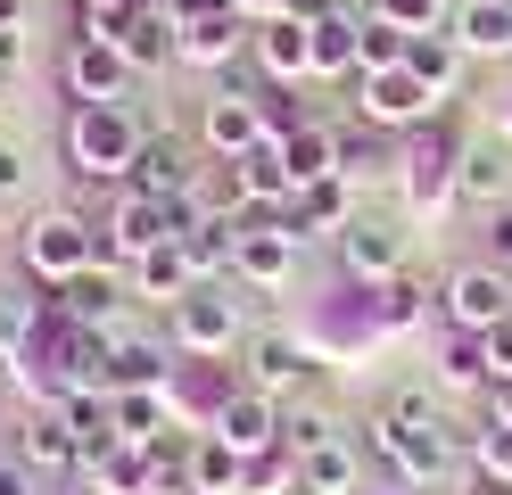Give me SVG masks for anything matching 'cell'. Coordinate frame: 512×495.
Returning <instances> with one entry per match:
<instances>
[{
	"instance_id": "cell-1",
	"label": "cell",
	"mask_w": 512,
	"mask_h": 495,
	"mask_svg": "<svg viewBox=\"0 0 512 495\" xmlns=\"http://www.w3.org/2000/svg\"><path fill=\"white\" fill-rule=\"evenodd\" d=\"M364 438H372V454L397 471V487H430V479L446 471V462H455V438H446V413L430 405V396H397V405L380 413V421L364 429Z\"/></svg>"
},
{
	"instance_id": "cell-2",
	"label": "cell",
	"mask_w": 512,
	"mask_h": 495,
	"mask_svg": "<svg viewBox=\"0 0 512 495\" xmlns=\"http://www.w3.org/2000/svg\"><path fill=\"white\" fill-rule=\"evenodd\" d=\"M149 141V124L133 116V99H116V108H75L67 116V165L83 182H124L133 174V157Z\"/></svg>"
},
{
	"instance_id": "cell-3",
	"label": "cell",
	"mask_w": 512,
	"mask_h": 495,
	"mask_svg": "<svg viewBox=\"0 0 512 495\" xmlns=\"http://www.w3.org/2000/svg\"><path fill=\"white\" fill-rule=\"evenodd\" d=\"M17 256H25V273H34V281L67 289L75 273H91V264H100V223L75 215V207H58V215H42V223H25Z\"/></svg>"
},
{
	"instance_id": "cell-4",
	"label": "cell",
	"mask_w": 512,
	"mask_h": 495,
	"mask_svg": "<svg viewBox=\"0 0 512 495\" xmlns=\"http://www.w3.org/2000/svg\"><path fill=\"white\" fill-rule=\"evenodd\" d=\"M58 75H67L75 108H116V99H133V75H141V66L124 58L108 33H75L67 58H58Z\"/></svg>"
},
{
	"instance_id": "cell-5",
	"label": "cell",
	"mask_w": 512,
	"mask_h": 495,
	"mask_svg": "<svg viewBox=\"0 0 512 495\" xmlns=\"http://www.w3.org/2000/svg\"><path fill=\"white\" fill-rule=\"evenodd\" d=\"M166 330H174L182 355H223V347L240 339V297H232V281H199L182 306H166Z\"/></svg>"
},
{
	"instance_id": "cell-6",
	"label": "cell",
	"mask_w": 512,
	"mask_h": 495,
	"mask_svg": "<svg viewBox=\"0 0 512 495\" xmlns=\"http://www.w3.org/2000/svg\"><path fill=\"white\" fill-rule=\"evenodd\" d=\"M405 198H413V207H446V198H455V165H463V141H455V124H413V141H405Z\"/></svg>"
},
{
	"instance_id": "cell-7",
	"label": "cell",
	"mask_w": 512,
	"mask_h": 495,
	"mask_svg": "<svg viewBox=\"0 0 512 495\" xmlns=\"http://www.w3.org/2000/svg\"><path fill=\"white\" fill-rule=\"evenodd\" d=\"M298 231L290 215H240V248H232V281H256V289H281L298 264Z\"/></svg>"
},
{
	"instance_id": "cell-8",
	"label": "cell",
	"mask_w": 512,
	"mask_h": 495,
	"mask_svg": "<svg viewBox=\"0 0 512 495\" xmlns=\"http://www.w3.org/2000/svg\"><path fill=\"white\" fill-rule=\"evenodd\" d=\"M496 322H512V273H496V264H463V273L446 281V330L488 339Z\"/></svg>"
},
{
	"instance_id": "cell-9",
	"label": "cell",
	"mask_w": 512,
	"mask_h": 495,
	"mask_svg": "<svg viewBox=\"0 0 512 495\" xmlns=\"http://www.w3.org/2000/svg\"><path fill=\"white\" fill-rule=\"evenodd\" d=\"M356 116L380 124V132H413L438 116V99L405 75V66H380V75H356Z\"/></svg>"
},
{
	"instance_id": "cell-10",
	"label": "cell",
	"mask_w": 512,
	"mask_h": 495,
	"mask_svg": "<svg viewBox=\"0 0 512 495\" xmlns=\"http://www.w3.org/2000/svg\"><path fill=\"white\" fill-rule=\"evenodd\" d=\"M207 438H223L240 462H248V454H273V446H281V405H273L265 388H232V396L215 405Z\"/></svg>"
},
{
	"instance_id": "cell-11",
	"label": "cell",
	"mask_w": 512,
	"mask_h": 495,
	"mask_svg": "<svg viewBox=\"0 0 512 495\" xmlns=\"http://www.w3.org/2000/svg\"><path fill=\"white\" fill-rule=\"evenodd\" d=\"M174 240V215H166V198H141V190H124L116 207H108V231H100V248L108 256H149V248H166Z\"/></svg>"
},
{
	"instance_id": "cell-12",
	"label": "cell",
	"mask_w": 512,
	"mask_h": 495,
	"mask_svg": "<svg viewBox=\"0 0 512 495\" xmlns=\"http://www.w3.org/2000/svg\"><path fill=\"white\" fill-rule=\"evenodd\" d=\"M17 462H25L34 479H67V471H83V438L67 429V413H58V405H42L34 421L17 429Z\"/></svg>"
},
{
	"instance_id": "cell-13",
	"label": "cell",
	"mask_w": 512,
	"mask_h": 495,
	"mask_svg": "<svg viewBox=\"0 0 512 495\" xmlns=\"http://www.w3.org/2000/svg\"><path fill=\"white\" fill-rule=\"evenodd\" d=\"M339 264H347V273H356L364 289H372V281H389V273H405V231H397V223L356 215V223L339 231Z\"/></svg>"
},
{
	"instance_id": "cell-14",
	"label": "cell",
	"mask_w": 512,
	"mask_h": 495,
	"mask_svg": "<svg viewBox=\"0 0 512 495\" xmlns=\"http://www.w3.org/2000/svg\"><path fill=\"white\" fill-rule=\"evenodd\" d=\"M273 132H265V108H256V91H215L207 99V149L232 165V157H248V149H265Z\"/></svg>"
},
{
	"instance_id": "cell-15",
	"label": "cell",
	"mask_w": 512,
	"mask_h": 495,
	"mask_svg": "<svg viewBox=\"0 0 512 495\" xmlns=\"http://www.w3.org/2000/svg\"><path fill=\"white\" fill-rule=\"evenodd\" d=\"M174 33H182V25H174V9H166V0H133V9L108 25V42H116V50L149 75V66H166V58H174Z\"/></svg>"
},
{
	"instance_id": "cell-16",
	"label": "cell",
	"mask_w": 512,
	"mask_h": 495,
	"mask_svg": "<svg viewBox=\"0 0 512 495\" xmlns=\"http://www.w3.org/2000/svg\"><path fill=\"white\" fill-rule=\"evenodd\" d=\"M455 198L463 207H504L512 198V141H463V165H455Z\"/></svg>"
},
{
	"instance_id": "cell-17",
	"label": "cell",
	"mask_w": 512,
	"mask_h": 495,
	"mask_svg": "<svg viewBox=\"0 0 512 495\" xmlns=\"http://www.w3.org/2000/svg\"><path fill=\"white\" fill-rule=\"evenodd\" d=\"M290 462H298V487H306V495H356V487H364V462H356V446H347L339 429H323V438L298 446Z\"/></svg>"
},
{
	"instance_id": "cell-18",
	"label": "cell",
	"mask_w": 512,
	"mask_h": 495,
	"mask_svg": "<svg viewBox=\"0 0 512 495\" xmlns=\"http://www.w3.org/2000/svg\"><path fill=\"white\" fill-rule=\"evenodd\" d=\"M306 42H314V75H356L364 66V17L331 0L323 17H306Z\"/></svg>"
},
{
	"instance_id": "cell-19",
	"label": "cell",
	"mask_w": 512,
	"mask_h": 495,
	"mask_svg": "<svg viewBox=\"0 0 512 495\" xmlns=\"http://www.w3.org/2000/svg\"><path fill=\"white\" fill-rule=\"evenodd\" d=\"M256 33V75L265 83H298V75H314V42H306V17H273V25H248Z\"/></svg>"
},
{
	"instance_id": "cell-20",
	"label": "cell",
	"mask_w": 512,
	"mask_h": 495,
	"mask_svg": "<svg viewBox=\"0 0 512 495\" xmlns=\"http://www.w3.org/2000/svg\"><path fill=\"white\" fill-rule=\"evenodd\" d=\"M281 215H290V231H298V240H323V231L339 240V231L356 223V190H347L339 174H323V182H306V190H298Z\"/></svg>"
},
{
	"instance_id": "cell-21",
	"label": "cell",
	"mask_w": 512,
	"mask_h": 495,
	"mask_svg": "<svg viewBox=\"0 0 512 495\" xmlns=\"http://www.w3.org/2000/svg\"><path fill=\"white\" fill-rule=\"evenodd\" d=\"M174 380V355L157 339H133V330H108V363H100V388H166Z\"/></svg>"
},
{
	"instance_id": "cell-22",
	"label": "cell",
	"mask_w": 512,
	"mask_h": 495,
	"mask_svg": "<svg viewBox=\"0 0 512 495\" xmlns=\"http://www.w3.org/2000/svg\"><path fill=\"white\" fill-rule=\"evenodd\" d=\"M446 33L463 42V58H512V0H455Z\"/></svg>"
},
{
	"instance_id": "cell-23",
	"label": "cell",
	"mask_w": 512,
	"mask_h": 495,
	"mask_svg": "<svg viewBox=\"0 0 512 495\" xmlns=\"http://www.w3.org/2000/svg\"><path fill=\"white\" fill-rule=\"evenodd\" d=\"M240 50H248V17H240V9L190 17V25L174 33V58H190V66H232Z\"/></svg>"
},
{
	"instance_id": "cell-24",
	"label": "cell",
	"mask_w": 512,
	"mask_h": 495,
	"mask_svg": "<svg viewBox=\"0 0 512 495\" xmlns=\"http://www.w3.org/2000/svg\"><path fill=\"white\" fill-rule=\"evenodd\" d=\"M174 248L190 256V273L199 281H232V248H240V215H199L190 231H174Z\"/></svg>"
},
{
	"instance_id": "cell-25",
	"label": "cell",
	"mask_w": 512,
	"mask_h": 495,
	"mask_svg": "<svg viewBox=\"0 0 512 495\" xmlns=\"http://www.w3.org/2000/svg\"><path fill=\"white\" fill-rule=\"evenodd\" d=\"M58 297V314H67V322H83V330H100V339H108V330H124L116 322V306H124V289H116V273H100V264H91V273H75L67 289H50Z\"/></svg>"
},
{
	"instance_id": "cell-26",
	"label": "cell",
	"mask_w": 512,
	"mask_h": 495,
	"mask_svg": "<svg viewBox=\"0 0 512 495\" xmlns=\"http://www.w3.org/2000/svg\"><path fill=\"white\" fill-rule=\"evenodd\" d=\"M124 190H141V198H182L190 190V157L174 132H149L141 157H133V174H124Z\"/></svg>"
},
{
	"instance_id": "cell-27",
	"label": "cell",
	"mask_w": 512,
	"mask_h": 495,
	"mask_svg": "<svg viewBox=\"0 0 512 495\" xmlns=\"http://www.w3.org/2000/svg\"><path fill=\"white\" fill-rule=\"evenodd\" d=\"M405 75L422 83L430 99H455V83H463V42H455V33H405Z\"/></svg>"
},
{
	"instance_id": "cell-28",
	"label": "cell",
	"mask_w": 512,
	"mask_h": 495,
	"mask_svg": "<svg viewBox=\"0 0 512 495\" xmlns=\"http://www.w3.org/2000/svg\"><path fill=\"white\" fill-rule=\"evenodd\" d=\"M108 413H116V446H149L157 429H174V396L166 388H108Z\"/></svg>"
},
{
	"instance_id": "cell-29",
	"label": "cell",
	"mask_w": 512,
	"mask_h": 495,
	"mask_svg": "<svg viewBox=\"0 0 512 495\" xmlns=\"http://www.w3.org/2000/svg\"><path fill=\"white\" fill-rule=\"evenodd\" d=\"M306 380H314V355H306L298 339H256V347H248V388L281 396V388H306Z\"/></svg>"
},
{
	"instance_id": "cell-30",
	"label": "cell",
	"mask_w": 512,
	"mask_h": 495,
	"mask_svg": "<svg viewBox=\"0 0 512 495\" xmlns=\"http://www.w3.org/2000/svg\"><path fill=\"white\" fill-rule=\"evenodd\" d=\"M133 289L141 297H157V306H182L190 289H199V273H190V256L166 240V248H149V256H133Z\"/></svg>"
},
{
	"instance_id": "cell-31",
	"label": "cell",
	"mask_w": 512,
	"mask_h": 495,
	"mask_svg": "<svg viewBox=\"0 0 512 495\" xmlns=\"http://www.w3.org/2000/svg\"><path fill=\"white\" fill-rule=\"evenodd\" d=\"M430 306V289L413 281V273H389V281H372V330H413Z\"/></svg>"
},
{
	"instance_id": "cell-32",
	"label": "cell",
	"mask_w": 512,
	"mask_h": 495,
	"mask_svg": "<svg viewBox=\"0 0 512 495\" xmlns=\"http://www.w3.org/2000/svg\"><path fill=\"white\" fill-rule=\"evenodd\" d=\"M281 165H290V182L306 190V182H323V174H339V157H331V124H298L290 141H281Z\"/></svg>"
},
{
	"instance_id": "cell-33",
	"label": "cell",
	"mask_w": 512,
	"mask_h": 495,
	"mask_svg": "<svg viewBox=\"0 0 512 495\" xmlns=\"http://www.w3.org/2000/svg\"><path fill=\"white\" fill-rule=\"evenodd\" d=\"M58 413H67V429L83 438V454H91V446H116V413H108V388H67V396H58Z\"/></svg>"
},
{
	"instance_id": "cell-34",
	"label": "cell",
	"mask_w": 512,
	"mask_h": 495,
	"mask_svg": "<svg viewBox=\"0 0 512 495\" xmlns=\"http://www.w3.org/2000/svg\"><path fill=\"white\" fill-rule=\"evenodd\" d=\"M331 157H339V182H356V174H380L389 165V149H380V124H331Z\"/></svg>"
},
{
	"instance_id": "cell-35",
	"label": "cell",
	"mask_w": 512,
	"mask_h": 495,
	"mask_svg": "<svg viewBox=\"0 0 512 495\" xmlns=\"http://www.w3.org/2000/svg\"><path fill=\"white\" fill-rule=\"evenodd\" d=\"M438 380H446V388H488V339L446 330V339H438Z\"/></svg>"
},
{
	"instance_id": "cell-36",
	"label": "cell",
	"mask_w": 512,
	"mask_h": 495,
	"mask_svg": "<svg viewBox=\"0 0 512 495\" xmlns=\"http://www.w3.org/2000/svg\"><path fill=\"white\" fill-rule=\"evenodd\" d=\"M471 462H479L496 487H512V421H488V429H479V438H471Z\"/></svg>"
},
{
	"instance_id": "cell-37",
	"label": "cell",
	"mask_w": 512,
	"mask_h": 495,
	"mask_svg": "<svg viewBox=\"0 0 512 495\" xmlns=\"http://www.w3.org/2000/svg\"><path fill=\"white\" fill-rule=\"evenodd\" d=\"M372 17H380V25H397V33H438L446 0H372Z\"/></svg>"
},
{
	"instance_id": "cell-38",
	"label": "cell",
	"mask_w": 512,
	"mask_h": 495,
	"mask_svg": "<svg viewBox=\"0 0 512 495\" xmlns=\"http://www.w3.org/2000/svg\"><path fill=\"white\" fill-rule=\"evenodd\" d=\"M380 66H405V33L364 17V66H356V75H380Z\"/></svg>"
},
{
	"instance_id": "cell-39",
	"label": "cell",
	"mask_w": 512,
	"mask_h": 495,
	"mask_svg": "<svg viewBox=\"0 0 512 495\" xmlns=\"http://www.w3.org/2000/svg\"><path fill=\"white\" fill-rule=\"evenodd\" d=\"M488 264H496V273H512V198H504V207H488Z\"/></svg>"
},
{
	"instance_id": "cell-40",
	"label": "cell",
	"mask_w": 512,
	"mask_h": 495,
	"mask_svg": "<svg viewBox=\"0 0 512 495\" xmlns=\"http://www.w3.org/2000/svg\"><path fill=\"white\" fill-rule=\"evenodd\" d=\"M25 330H34V322H25V306H17V297H0V363H17Z\"/></svg>"
},
{
	"instance_id": "cell-41",
	"label": "cell",
	"mask_w": 512,
	"mask_h": 495,
	"mask_svg": "<svg viewBox=\"0 0 512 495\" xmlns=\"http://www.w3.org/2000/svg\"><path fill=\"white\" fill-rule=\"evenodd\" d=\"M25 182H34V165H25V149H0V198H25Z\"/></svg>"
},
{
	"instance_id": "cell-42",
	"label": "cell",
	"mask_w": 512,
	"mask_h": 495,
	"mask_svg": "<svg viewBox=\"0 0 512 495\" xmlns=\"http://www.w3.org/2000/svg\"><path fill=\"white\" fill-rule=\"evenodd\" d=\"M488 380H512V322L488 330Z\"/></svg>"
},
{
	"instance_id": "cell-43",
	"label": "cell",
	"mask_w": 512,
	"mask_h": 495,
	"mask_svg": "<svg viewBox=\"0 0 512 495\" xmlns=\"http://www.w3.org/2000/svg\"><path fill=\"white\" fill-rule=\"evenodd\" d=\"M248 25H273V17H298V0H232Z\"/></svg>"
},
{
	"instance_id": "cell-44",
	"label": "cell",
	"mask_w": 512,
	"mask_h": 495,
	"mask_svg": "<svg viewBox=\"0 0 512 495\" xmlns=\"http://www.w3.org/2000/svg\"><path fill=\"white\" fill-rule=\"evenodd\" d=\"M0 495H42V479L34 471H25V462L9 454V462H0Z\"/></svg>"
},
{
	"instance_id": "cell-45",
	"label": "cell",
	"mask_w": 512,
	"mask_h": 495,
	"mask_svg": "<svg viewBox=\"0 0 512 495\" xmlns=\"http://www.w3.org/2000/svg\"><path fill=\"white\" fill-rule=\"evenodd\" d=\"M25 17H34V0H0V33H25Z\"/></svg>"
},
{
	"instance_id": "cell-46",
	"label": "cell",
	"mask_w": 512,
	"mask_h": 495,
	"mask_svg": "<svg viewBox=\"0 0 512 495\" xmlns=\"http://www.w3.org/2000/svg\"><path fill=\"white\" fill-rule=\"evenodd\" d=\"M17 58H25V33H0V75H17Z\"/></svg>"
},
{
	"instance_id": "cell-47",
	"label": "cell",
	"mask_w": 512,
	"mask_h": 495,
	"mask_svg": "<svg viewBox=\"0 0 512 495\" xmlns=\"http://www.w3.org/2000/svg\"><path fill=\"white\" fill-rule=\"evenodd\" d=\"M479 495H512V487H496V479H488V487H479Z\"/></svg>"
},
{
	"instance_id": "cell-48",
	"label": "cell",
	"mask_w": 512,
	"mask_h": 495,
	"mask_svg": "<svg viewBox=\"0 0 512 495\" xmlns=\"http://www.w3.org/2000/svg\"><path fill=\"white\" fill-rule=\"evenodd\" d=\"M356 495H397V487H356Z\"/></svg>"
},
{
	"instance_id": "cell-49",
	"label": "cell",
	"mask_w": 512,
	"mask_h": 495,
	"mask_svg": "<svg viewBox=\"0 0 512 495\" xmlns=\"http://www.w3.org/2000/svg\"><path fill=\"white\" fill-rule=\"evenodd\" d=\"M290 495H306V487H290Z\"/></svg>"
}]
</instances>
